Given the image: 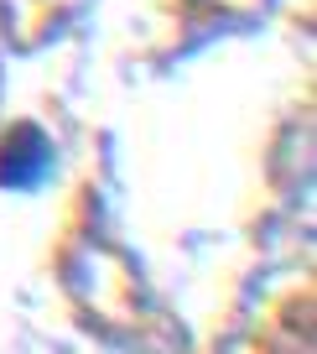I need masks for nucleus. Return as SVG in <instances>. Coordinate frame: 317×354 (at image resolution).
I'll use <instances>...</instances> for the list:
<instances>
[{"label": "nucleus", "instance_id": "nucleus-1", "mask_svg": "<svg viewBox=\"0 0 317 354\" xmlns=\"http://www.w3.org/2000/svg\"><path fill=\"white\" fill-rule=\"evenodd\" d=\"M47 167V141L37 131H16L11 146H6V156H0V177L6 183H16V188H26V183H37Z\"/></svg>", "mask_w": 317, "mask_h": 354}]
</instances>
